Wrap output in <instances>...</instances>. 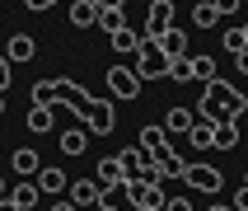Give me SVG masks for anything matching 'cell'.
<instances>
[{
	"label": "cell",
	"instance_id": "obj_17",
	"mask_svg": "<svg viewBox=\"0 0 248 211\" xmlns=\"http://www.w3.org/2000/svg\"><path fill=\"white\" fill-rule=\"evenodd\" d=\"M56 141H61V155H84L89 150V131H84V127H66Z\"/></svg>",
	"mask_w": 248,
	"mask_h": 211
},
{
	"label": "cell",
	"instance_id": "obj_15",
	"mask_svg": "<svg viewBox=\"0 0 248 211\" xmlns=\"http://www.w3.org/2000/svg\"><path fill=\"white\" fill-rule=\"evenodd\" d=\"M33 56H38V42L28 38V33H14L10 47H5V61L14 66V61H33Z\"/></svg>",
	"mask_w": 248,
	"mask_h": 211
},
{
	"label": "cell",
	"instance_id": "obj_10",
	"mask_svg": "<svg viewBox=\"0 0 248 211\" xmlns=\"http://www.w3.org/2000/svg\"><path fill=\"white\" fill-rule=\"evenodd\" d=\"M10 169L19 174V179H33V174L42 169V160H38V150H33V146H19V150L10 155Z\"/></svg>",
	"mask_w": 248,
	"mask_h": 211
},
{
	"label": "cell",
	"instance_id": "obj_40",
	"mask_svg": "<svg viewBox=\"0 0 248 211\" xmlns=\"http://www.w3.org/2000/svg\"><path fill=\"white\" fill-rule=\"evenodd\" d=\"M211 211H230V207H211Z\"/></svg>",
	"mask_w": 248,
	"mask_h": 211
},
{
	"label": "cell",
	"instance_id": "obj_36",
	"mask_svg": "<svg viewBox=\"0 0 248 211\" xmlns=\"http://www.w3.org/2000/svg\"><path fill=\"white\" fill-rule=\"evenodd\" d=\"M0 211H19V207H14V202H10V197H0Z\"/></svg>",
	"mask_w": 248,
	"mask_h": 211
},
{
	"label": "cell",
	"instance_id": "obj_12",
	"mask_svg": "<svg viewBox=\"0 0 248 211\" xmlns=\"http://www.w3.org/2000/svg\"><path fill=\"white\" fill-rule=\"evenodd\" d=\"M136 146H140V150H145V155H150V160H155V155H159V150H169V136H164V127H159V122H155V127H140Z\"/></svg>",
	"mask_w": 248,
	"mask_h": 211
},
{
	"label": "cell",
	"instance_id": "obj_14",
	"mask_svg": "<svg viewBox=\"0 0 248 211\" xmlns=\"http://www.w3.org/2000/svg\"><path fill=\"white\" fill-rule=\"evenodd\" d=\"M155 42H159V52H164L169 61H173V56H187V33H183V28H164Z\"/></svg>",
	"mask_w": 248,
	"mask_h": 211
},
{
	"label": "cell",
	"instance_id": "obj_16",
	"mask_svg": "<svg viewBox=\"0 0 248 211\" xmlns=\"http://www.w3.org/2000/svg\"><path fill=\"white\" fill-rule=\"evenodd\" d=\"M5 197H10L19 211H33V207L42 202V193L33 188V179H19V183H14V193H5Z\"/></svg>",
	"mask_w": 248,
	"mask_h": 211
},
{
	"label": "cell",
	"instance_id": "obj_26",
	"mask_svg": "<svg viewBox=\"0 0 248 211\" xmlns=\"http://www.w3.org/2000/svg\"><path fill=\"white\" fill-rule=\"evenodd\" d=\"M24 122H28V131H52V122H56V117H52V108H38V103H33Z\"/></svg>",
	"mask_w": 248,
	"mask_h": 211
},
{
	"label": "cell",
	"instance_id": "obj_28",
	"mask_svg": "<svg viewBox=\"0 0 248 211\" xmlns=\"http://www.w3.org/2000/svg\"><path fill=\"white\" fill-rule=\"evenodd\" d=\"M192 24H197V28H216V24H220V14L211 10V0H202V5L192 10Z\"/></svg>",
	"mask_w": 248,
	"mask_h": 211
},
{
	"label": "cell",
	"instance_id": "obj_31",
	"mask_svg": "<svg viewBox=\"0 0 248 211\" xmlns=\"http://www.w3.org/2000/svg\"><path fill=\"white\" fill-rule=\"evenodd\" d=\"M159 211H192V202H187V197H164Z\"/></svg>",
	"mask_w": 248,
	"mask_h": 211
},
{
	"label": "cell",
	"instance_id": "obj_1",
	"mask_svg": "<svg viewBox=\"0 0 248 211\" xmlns=\"http://www.w3.org/2000/svg\"><path fill=\"white\" fill-rule=\"evenodd\" d=\"M248 108V98L239 94L234 84H225L220 75L216 80H206V89H202V103H197L192 117H202V122H239V113Z\"/></svg>",
	"mask_w": 248,
	"mask_h": 211
},
{
	"label": "cell",
	"instance_id": "obj_33",
	"mask_svg": "<svg viewBox=\"0 0 248 211\" xmlns=\"http://www.w3.org/2000/svg\"><path fill=\"white\" fill-rule=\"evenodd\" d=\"M10 75H14V66H10V61H5V56H0V94L10 89Z\"/></svg>",
	"mask_w": 248,
	"mask_h": 211
},
{
	"label": "cell",
	"instance_id": "obj_9",
	"mask_svg": "<svg viewBox=\"0 0 248 211\" xmlns=\"http://www.w3.org/2000/svg\"><path fill=\"white\" fill-rule=\"evenodd\" d=\"M66 193H70V207L84 211V207H94V202H98V193H103V188H98L94 179H75V183H66Z\"/></svg>",
	"mask_w": 248,
	"mask_h": 211
},
{
	"label": "cell",
	"instance_id": "obj_37",
	"mask_svg": "<svg viewBox=\"0 0 248 211\" xmlns=\"http://www.w3.org/2000/svg\"><path fill=\"white\" fill-rule=\"evenodd\" d=\"M52 211H75V207H70V202H56V207Z\"/></svg>",
	"mask_w": 248,
	"mask_h": 211
},
{
	"label": "cell",
	"instance_id": "obj_2",
	"mask_svg": "<svg viewBox=\"0 0 248 211\" xmlns=\"http://www.w3.org/2000/svg\"><path fill=\"white\" fill-rule=\"evenodd\" d=\"M131 56H136V66H131V70H136L140 84H145V80H164L169 56L159 52V42H155V38H145V33H140V42H136V52H131Z\"/></svg>",
	"mask_w": 248,
	"mask_h": 211
},
{
	"label": "cell",
	"instance_id": "obj_27",
	"mask_svg": "<svg viewBox=\"0 0 248 211\" xmlns=\"http://www.w3.org/2000/svg\"><path fill=\"white\" fill-rule=\"evenodd\" d=\"M164 80H173V84H187V80H192V66H187V56H173V61H169Z\"/></svg>",
	"mask_w": 248,
	"mask_h": 211
},
{
	"label": "cell",
	"instance_id": "obj_21",
	"mask_svg": "<svg viewBox=\"0 0 248 211\" xmlns=\"http://www.w3.org/2000/svg\"><path fill=\"white\" fill-rule=\"evenodd\" d=\"M211 146H216V150H234V146H239V122H216Z\"/></svg>",
	"mask_w": 248,
	"mask_h": 211
},
{
	"label": "cell",
	"instance_id": "obj_25",
	"mask_svg": "<svg viewBox=\"0 0 248 211\" xmlns=\"http://www.w3.org/2000/svg\"><path fill=\"white\" fill-rule=\"evenodd\" d=\"M225 52H230V56H234V61H239V56H244L248 52V33H244V28H225Z\"/></svg>",
	"mask_w": 248,
	"mask_h": 211
},
{
	"label": "cell",
	"instance_id": "obj_18",
	"mask_svg": "<svg viewBox=\"0 0 248 211\" xmlns=\"http://www.w3.org/2000/svg\"><path fill=\"white\" fill-rule=\"evenodd\" d=\"M94 174H98V188H117V183H122L126 179V174H122V164H117V155H108V160H98V169H94Z\"/></svg>",
	"mask_w": 248,
	"mask_h": 211
},
{
	"label": "cell",
	"instance_id": "obj_22",
	"mask_svg": "<svg viewBox=\"0 0 248 211\" xmlns=\"http://www.w3.org/2000/svg\"><path fill=\"white\" fill-rule=\"evenodd\" d=\"M211 136H216V122H202V117H197V122L187 127V141H192L197 150H211Z\"/></svg>",
	"mask_w": 248,
	"mask_h": 211
},
{
	"label": "cell",
	"instance_id": "obj_20",
	"mask_svg": "<svg viewBox=\"0 0 248 211\" xmlns=\"http://www.w3.org/2000/svg\"><path fill=\"white\" fill-rule=\"evenodd\" d=\"M108 42H112V52H117V56H131V52H136V42H140V33L131 24H122L117 33H108Z\"/></svg>",
	"mask_w": 248,
	"mask_h": 211
},
{
	"label": "cell",
	"instance_id": "obj_38",
	"mask_svg": "<svg viewBox=\"0 0 248 211\" xmlns=\"http://www.w3.org/2000/svg\"><path fill=\"white\" fill-rule=\"evenodd\" d=\"M0 113H5V94H0Z\"/></svg>",
	"mask_w": 248,
	"mask_h": 211
},
{
	"label": "cell",
	"instance_id": "obj_3",
	"mask_svg": "<svg viewBox=\"0 0 248 211\" xmlns=\"http://www.w3.org/2000/svg\"><path fill=\"white\" fill-rule=\"evenodd\" d=\"M183 183L197 188V193H211V197H216V193L225 188V174H220L216 164H187V169H183Z\"/></svg>",
	"mask_w": 248,
	"mask_h": 211
},
{
	"label": "cell",
	"instance_id": "obj_6",
	"mask_svg": "<svg viewBox=\"0 0 248 211\" xmlns=\"http://www.w3.org/2000/svg\"><path fill=\"white\" fill-rule=\"evenodd\" d=\"M112 127H117V113H112L108 98H94V108L84 113V131H98V136H108Z\"/></svg>",
	"mask_w": 248,
	"mask_h": 211
},
{
	"label": "cell",
	"instance_id": "obj_19",
	"mask_svg": "<svg viewBox=\"0 0 248 211\" xmlns=\"http://www.w3.org/2000/svg\"><path fill=\"white\" fill-rule=\"evenodd\" d=\"M98 207L103 211H136V202H131V197L122 193V183H117V188H103V193H98Z\"/></svg>",
	"mask_w": 248,
	"mask_h": 211
},
{
	"label": "cell",
	"instance_id": "obj_39",
	"mask_svg": "<svg viewBox=\"0 0 248 211\" xmlns=\"http://www.w3.org/2000/svg\"><path fill=\"white\" fill-rule=\"evenodd\" d=\"M0 197H5V179H0Z\"/></svg>",
	"mask_w": 248,
	"mask_h": 211
},
{
	"label": "cell",
	"instance_id": "obj_32",
	"mask_svg": "<svg viewBox=\"0 0 248 211\" xmlns=\"http://www.w3.org/2000/svg\"><path fill=\"white\" fill-rule=\"evenodd\" d=\"M211 10L225 19V14H234V10H239V0H211Z\"/></svg>",
	"mask_w": 248,
	"mask_h": 211
},
{
	"label": "cell",
	"instance_id": "obj_7",
	"mask_svg": "<svg viewBox=\"0 0 248 211\" xmlns=\"http://www.w3.org/2000/svg\"><path fill=\"white\" fill-rule=\"evenodd\" d=\"M66 183H70V179H66L56 164H42L38 174H33V188H38L42 197H61V193H66Z\"/></svg>",
	"mask_w": 248,
	"mask_h": 211
},
{
	"label": "cell",
	"instance_id": "obj_35",
	"mask_svg": "<svg viewBox=\"0 0 248 211\" xmlns=\"http://www.w3.org/2000/svg\"><path fill=\"white\" fill-rule=\"evenodd\" d=\"M24 5H28V10H52L56 0H24Z\"/></svg>",
	"mask_w": 248,
	"mask_h": 211
},
{
	"label": "cell",
	"instance_id": "obj_11",
	"mask_svg": "<svg viewBox=\"0 0 248 211\" xmlns=\"http://www.w3.org/2000/svg\"><path fill=\"white\" fill-rule=\"evenodd\" d=\"M192 122H197L192 108H178V103H173V108L164 113V122H159V127H164V136H187V127H192Z\"/></svg>",
	"mask_w": 248,
	"mask_h": 211
},
{
	"label": "cell",
	"instance_id": "obj_8",
	"mask_svg": "<svg viewBox=\"0 0 248 211\" xmlns=\"http://www.w3.org/2000/svg\"><path fill=\"white\" fill-rule=\"evenodd\" d=\"M164 28H173V5L169 0H155L150 10H145V38H159Z\"/></svg>",
	"mask_w": 248,
	"mask_h": 211
},
{
	"label": "cell",
	"instance_id": "obj_34",
	"mask_svg": "<svg viewBox=\"0 0 248 211\" xmlns=\"http://www.w3.org/2000/svg\"><path fill=\"white\" fill-rule=\"evenodd\" d=\"M89 5H94V10H122L126 0H89Z\"/></svg>",
	"mask_w": 248,
	"mask_h": 211
},
{
	"label": "cell",
	"instance_id": "obj_41",
	"mask_svg": "<svg viewBox=\"0 0 248 211\" xmlns=\"http://www.w3.org/2000/svg\"><path fill=\"white\" fill-rule=\"evenodd\" d=\"M169 5H178V0H169Z\"/></svg>",
	"mask_w": 248,
	"mask_h": 211
},
{
	"label": "cell",
	"instance_id": "obj_29",
	"mask_svg": "<svg viewBox=\"0 0 248 211\" xmlns=\"http://www.w3.org/2000/svg\"><path fill=\"white\" fill-rule=\"evenodd\" d=\"M33 103H38V108H56V89H52V80H38V84H33Z\"/></svg>",
	"mask_w": 248,
	"mask_h": 211
},
{
	"label": "cell",
	"instance_id": "obj_5",
	"mask_svg": "<svg viewBox=\"0 0 248 211\" xmlns=\"http://www.w3.org/2000/svg\"><path fill=\"white\" fill-rule=\"evenodd\" d=\"M108 94L112 98H140V80L131 66H112L108 70Z\"/></svg>",
	"mask_w": 248,
	"mask_h": 211
},
{
	"label": "cell",
	"instance_id": "obj_4",
	"mask_svg": "<svg viewBox=\"0 0 248 211\" xmlns=\"http://www.w3.org/2000/svg\"><path fill=\"white\" fill-rule=\"evenodd\" d=\"M52 89H56V103H66L70 113H80V122H84V113L94 108V98L84 94L75 80H66V75H61V80H52Z\"/></svg>",
	"mask_w": 248,
	"mask_h": 211
},
{
	"label": "cell",
	"instance_id": "obj_23",
	"mask_svg": "<svg viewBox=\"0 0 248 211\" xmlns=\"http://www.w3.org/2000/svg\"><path fill=\"white\" fill-rule=\"evenodd\" d=\"M94 19H98V10L89 0H75V5H70V24L75 28H94Z\"/></svg>",
	"mask_w": 248,
	"mask_h": 211
},
{
	"label": "cell",
	"instance_id": "obj_13",
	"mask_svg": "<svg viewBox=\"0 0 248 211\" xmlns=\"http://www.w3.org/2000/svg\"><path fill=\"white\" fill-rule=\"evenodd\" d=\"M117 164H122V174H126V179H136L140 169H150L155 160H150V155H145V150H140V146H126V150L117 155Z\"/></svg>",
	"mask_w": 248,
	"mask_h": 211
},
{
	"label": "cell",
	"instance_id": "obj_24",
	"mask_svg": "<svg viewBox=\"0 0 248 211\" xmlns=\"http://www.w3.org/2000/svg\"><path fill=\"white\" fill-rule=\"evenodd\" d=\"M187 66H192V80H216V61H211V52H202V56H187Z\"/></svg>",
	"mask_w": 248,
	"mask_h": 211
},
{
	"label": "cell",
	"instance_id": "obj_30",
	"mask_svg": "<svg viewBox=\"0 0 248 211\" xmlns=\"http://www.w3.org/2000/svg\"><path fill=\"white\" fill-rule=\"evenodd\" d=\"M94 24L103 28V33H117V28H122L126 19H122V10H98V19H94Z\"/></svg>",
	"mask_w": 248,
	"mask_h": 211
}]
</instances>
